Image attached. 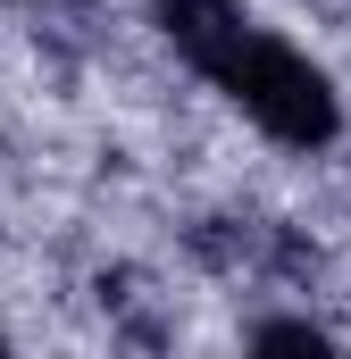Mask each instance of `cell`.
I'll list each match as a JSON object with an SVG mask.
<instances>
[{
  "instance_id": "2",
  "label": "cell",
  "mask_w": 351,
  "mask_h": 359,
  "mask_svg": "<svg viewBox=\"0 0 351 359\" xmlns=\"http://www.w3.org/2000/svg\"><path fill=\"white\" fill-rule=\"evenodd\" d=\"M251 351H326V326H301V318H276L251 334Z\"/></svg>"
},
{
  "instance_id": "3",
  "label": "cell",
  "mask_w": 351,
  "mask_h": 359,
  "mask_svg": "<svg viewBox=\"0 0 351 359\" xmlns=\"http://www.w3.org/2000/svg\"><path fill=\"white\" fill-rule=\"evenodd\" d=\"M0 343H8V334H0Z\"/></svg>"
},
{
  "instance_id": "1",
  "label": "cell",
  "mask_w": 351,
  "mask_h": 359,
  "mask_svg": "<svg viewBox=\"0 0 351 359\" xmlns=\"http://www.w3.org/2000/svg\"><path fill=\"white\" fill-rule=\"evenodd\" d=\"M151 25L168 34V50L192 76H209V84L260 126L267 142L326 151L343 134V92H335V76L310 50H293L284 34H267L251 8H234V0H151Z\"/></svg>"
}]
</instances>
